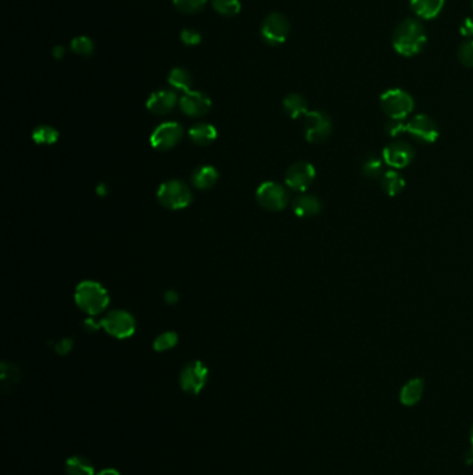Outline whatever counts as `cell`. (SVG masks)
Masks as SVG:
<instances>
[{"mask_svg":"<svg viewBox=\"0 0 473 475\" xmlns=\"http://www.w3.org/2000/svg\"><path fill=\"white\" fill-rule=\"evenodd\" d=\"M426 32L420 22L416 20L401 21L393 34V48L397 53L411 58L422 52L426 45Z\"/></svg>","mask_w":473,"mask_h":475,"instance_id":"1","label":"cell"},{"mask_svg":"<svg viewBox=\"0 0 473 475\" xmlns=\"http://www.w3.org/2000/svg\"><path fill=\"white\" fill-rule=\"evenodd\" d=\"M110 297L103 285L95 281H84L75 289L76 306L89 315H98L106 310Z\"/></svg>","mask_w":473,"mask_h":475,"instance_id":"2","label":"cell"},{"mask_svg":"<svg viewBox=\"0 0 473 475\" xmlns=\"http://www.w3.org/2000/svg\"><path fill=\"white\" fill-rule=\"evenodd\" d=\"M159 203L168 210H180L192 203V192L183 181H167L157 190Z\"/></svg>","mask_w":473,"mask_h":475,"instance_id":"3","label":"cell"},{"mask_svg":"<svg viewBox=\"0 0 473 475\" xmlns=\"http://www.w3.org/2000/svg\"><path fill=\"white\" fill-rule=\"evenodd\" d=\"M380 106L390 119L403 121L413 113L414 99L401 89H389L380 96Z\"/></svg>","mask_w":473,"mask_h":475,"instance_id":"4","label":"cell"},{"mask_svg":"<svg viewBox=\"0 0 473 475\" xmlns=\"http://www.w3.org/2000/svg\"><path fill=\"white\" fill-rule=\"evenodd\" d=\"M257 203L268 212H281L289 204L288 190L272 181L262 182L255 192Z\"/></svg>","mask_w":473,"mask_h":475,"instance_id":"5","label":"cell"},{"mask_svg":"<svg viewBox=\"0 0 473 475\" xmlns=\"http://www.w3.org/2000/svg\"><path fill=\"white\" fill-rule=\"evenodd\" d=\"M102 328L117 339H126L135 334V318L125 310H113L100 320Z\"/></svg>","mask_w":473,"mask_h":475,"instance_id":"6","label":"cell"},{"mask_svg":"<svg viewBox=\"0 0 473 475\" xmlns=\"http://www.w3.org/2000/svg\"><path fill=\"white\" fill-rule=\"evenodd\" d=\"M207 378H208L207 367L201 361H190L182 368L179 382L185 392L190 395H199L206 386Z\"/></svg>","mask_w":473,"mask_h":475,"instance_id":"7","label":"cell"},{"mask_svg":"<svg viewBox=\"0 0 473 475\" xmlns=\"http://www.w3.org/2000/svg\"><path fill=\"white\" fill-rule=\"evenodd\" d=\"M291 34L288 18L279 13H271L261 25V37L268 45H282Z\"/></svg>","mask_w":473,"mask_h":475,"instance_id":"8","label":"cell"},{"mask_svg":"<svg viewBox=\"0 0 473 475\" xmlns=\"http://www.w3.org/2000/svg\"><path fill=\"white\" fill-rule=\"evenodd\" d=\"M304 134L309 143H322L332 134V121L324 112H308L304 122Z\"/></svg>","mask_w":473,"mask_h":475,"instance_id":"9","label":"cell"},{"mask_svg":"<svg viewBox=\"0 0 473 475\" xmlns=\"http://www.w3.org/2000/svg\"><path fill=\"white\" fill-rule=\"evenodd\" d=\"M183 138V128L180 124L168 121L160 124L150 136V143L157 150H170L175 148Z\"/></svg>","mask_w":473,"mask_h":475,"instance_id":"10","label":"cell"},{"mask_svg":"<svg viewBox=\"0 0 473 475\" xmlns=\"http://www.w3.org/2000/svg\"><path fill=\"white\" fill-rule=\"evenodd\" d=\"M415 157L414 148L406 142H394L383 149V162L394 170L408 167Z\"/></svg>","mask_w":473,"mask_h":475,"instance_id":"11","label":"cell"},{"mask_svg":"<svg viewBox=\"0 0 473 475\" xmlns=\"http://www.w3.org/2000/svg\"><path fill=\"white\" fill-rule=\"evenodd\" d=\"M406 132H408L418 142L425 145L433 143L439 138L437 124L425 115H418L414 119H410L406 124Z\"/></svg>","mask_w":473,"mask_h":475,"instance_id":"12","label":"cell"},{"mask_svg":"<svg viewBox=\"0 0 473 475\" xmlns=\"http://www.w3.org/2000/svg\"><path fill=\"white\" fill-rule=\"evenodd\" d=\"M315 179V169L307 162H297L292 164L285 176L286 185L296 192H305Z\"/></svg>","mask_w":473,"mask_h":475,"instance_id":"13","label":"cell"},{"mask_svg":"<svg viewBox=\"0 0 473 475\" xmlns=\"http://www.w3.org/2000/svg\"><path fill=\"white\" fill-rule=\"evenodd\" d=\"M179 108L189 117H203L211 109V99L203 92L189 91L180 98Z\"/></svg>","mask_w":473,"mask_h":475,"instance_id":"14","label":"cell"},{"mask_svg":"<svg viewBox=\"0 0 473 475\" xmlns=\"http://www.w3.org/2000/svg\"><path fill=\"white\" fill-rule=\"evenodd\" d=\"M177 103V93L174 91L164 89L152 93L146 102V108L152 115L166 116L174 110Z\"/></svg>","mask_w":473,"mask_h":475,"instance_id":"15","label":"cell"},{"mask_svg":"<svg viewBox=\"0 0 473 475\" xmlns=\"http://www.w3.org/2000/svg\"><path fill=\"white\" fill-rule=\"evenodd\" d=\"M293 213L300 219L314 217L321 213L322 203L317 196L312 195H300L293 202Z\"/></svg>","mask_w":473,"mask_h":475,"instance_id":"16","label":"cell"},{"mask_svg":"<svg viewBox=\"0 0 473 475\" xmlns=\"http://www.w3.org/2000/svg\"><path fill=\"white\" fill-rule=\"evenodd\" d=\"M217 129L214 125L207 122H200L193 125L189 129L190 141L197 146H208L217 139Z\"/></svg>","mask_w":473,"mask_h":475,"instance_id":"17","label":"cell"},{"mask_svg":"<svg viewBox=\"0 0 473 475\" xmlns=\"http://www.w3.org/2000/svg\"><path fill=\"white\" fill-rule=\"evenodd\" d=\"M218 171L211 166H201L192 174V183L194 188L206 190L213 188L218 181Z\"/></svg>","mask_w":473,"mask_h":475,"instance_id":"18","label":"cell"},{"mask_svg":"<svg viewBox=\"0 0 473 475\" xmlns=\"http://www.w3.org/2000/svg\"><path fill=\"white\" fill-rule=\"evenodd\" d=\"M423 388H425V382L422 378H414L411 381H408L400 393V401L404 406H414L416 405L422 395H423Z\"/></svg>","mask_w":473,"mask_h":475,"instance_id":"19","label":"cell"},{"mask_svg":"<svg viewBox=\"0 0 473 475\" xmlns=\"http://www.w3.org/2000/svg\"><path fill=\"white\" fill-rule=\"evenodd\" d=\"M415 13L425 20L434 18L443 8L444 0H410Z\"/></svg>","mask_w":473,"mask_h":475,"instance_id":"20","label":"cell"},{"mask_svg":"<svg viewBox=\"0 0 473 475\" xmlns=\"http://www.w3.org/2000/svg\"><path fill=\"white\" fill-rule=\"evenodd\" d=\"M284 109L291 119H296L301 116H307L308 105L304 96L298 93H291L284 100Z\"/></svg>","mask_w":473,"mask_h":475,"instance_id":"21","label":"cell"},{"mask_svg":"<svg viewBox=\"0 0 473 475\" xmlns=\"http://www.w3.org/2000/svg\"><path fill=\"white\" fill-rule=\"evenodd\" d=\"M380 186L389 196H397L406 188V179L394 170L386 171L380 178Z\"/></svg>","mask_w":473,"mask_h":475,"instance_id":"22","label":"cell"},{"mask_svg":"<svg viewBox=\"0 0 473 475\" xmlns=\"http://www.w3.org/2000/svg\"><path fill=\"white\" fill-rule=\"evenodd\" d=\"M67 475H95L92 463L82 456H72L65 462Z\"/></svg>","mask_w":473,"mask_h":475,"instance_id":"23","label":"cell"},{"mask_svg":"<svg viewBox=\"0 0 473 475\" xmlns=\"http://www.w3.org/2000/svg\"><path fill=\"white\" fill-rule=\"evenodd\" d=\"M362 174L365 177L371 179L382 178L385 171V162L383 159L375 156V155H369L365 162L362 163Z\"/></svg>","mask_w":473,"mask_h":475,"instance_id":"24","label":"cell"},{"mask_svg":"<svg viewBox=\"0 0 473 475\" xmlns=\"http://www.w3.org/2000/svg\"><path fill=\"white\" fill-rule=\"evenodd\" d=\"M168 82L174 89L182 91V92L186 93V92L190 91V86H192V75L187 70L177 67L170 72Z\"/></svg>","mask_w":473,"mask_h":475,"instance_id":"25","label":"cell"},{"mask_svg":"<svg viewBox=\"0 0 473 475\" xmlns=\"http://www.w3.org/2000/svg\"><path fill=\"white\" fill-rule=\"evenodd\" d=\"M32 139L39 145H52L58 142L59 132L51 125H39L32 132Z\"/></svg>","mask_w":473,"mask_h":475,"instance_id":"26","label":"cell"},{"mask_svg":"<svg viewBox=\"0 0 473 475\" xmlns=\"http://www.w3.org/2000/svg\"><path fill=\"white\" fill-rule=\"evenodd\" d=\"M214 10L224 17H234L240 11L239 0H211Z\"/></svg>","mask_w":473,"mask_h":475,"instance_id":"27","label":"cell"},{"mask_svg":"<svg viewBox=\"0 0 473 475\" xmlns=\"http://www.w3.org/2000/svg\"><path fill=\"white\" fill-rule=\"evenodd\" d=\"M178 344V335L173 331H167L163 332L161 335H159L153 344V348L156 352H167L170 349H173Z\"/></svg>","mask_w":473,"mask_h":475,"instance_id":"28","label":"cell"},{"mask_svg":"<svg viewBox=\"0 0 473 475\" xmlns=\"http://www.w3.org/2000/svg\"><path fill=\"white\" fill-rule=\"evenodd\" d=\"M71 49L74 53L79 55V56H92L93 51H95V45L92 42V39L86 38V37H78L71 42Z\"/></svg>","mask_w":473,"mask_h":475,"instance_id":"29","label":"cell"},{"mask_svg":"<svg viewBox=\"0 0 473 475\" xmlns=\"http://www.w3.org/2000/svg\"><path fill=\"white\" fill-rule=\"evenodd\" d=\"M207 4V0H174L178 11L185 14H194L201 11Z\"/></svg>","mask_w":473,"mask_h":475,"instance_id":"30","label":"cell"},{"mask_svg":"<svg viewBox=\"0 0 473 475\" xmlns=\"http://www.w3.org/2000/svg\"><path fill=\"white\" fill-rule=\"evenodd\" d=\"M458 60L465 67H472L473 68V41H468V42H465L460 46Z\"/></svg>","mask_w":473,"mask_h":475,"instance_id":"31","label":"cell"},{"mask_svg":"<svg viewBox=\"0 0 473 475\" xmlns=\"http://www.w3.org/2000/svg\"><path fill=\"white\" fill-rule=\"evenodd\" d=\"M180 39L187 46H196V45H199L201 42V35L196 30H183V32L180 35Z\"/></svg>","mask_w":473,"mask_h":475,"instance_id":"32","label":"cell"},{"mask_svg":"<svg viewBox=\"0 0 473 475\" xmlns=\"http://www.w3.org/2000/svg\"><path fill=\"white\" fill-rule=\"evenodd\" d=\"M386 132L390 136H397L403 132H406V124L403 121H397V119H392L387 125H386Z\"/></svg>","mask_w":473,"mask_h":475,"instance_id":"33","label":"cell"},{"mask_svg":"<svg viewBox=\"0 0 473 475\" xmlns=\"http://www.w3.org/2000/svg\"><path fill=\"white\" fill-rule=\"evenodd\" d=\"M55 349H56V352H58L59 355H67V353L72 349V341L68 339V338L61 339V341H59V342L56 344Z\"/></svg>","mask_w":473,"mask_h":475,"instance_id":"34","label":"cell"},{"mask_svg":"<svg viewBox=\"0 0 473 475\" xmlns=\"http://www.w3.org/2000/svg\"><path fill=\"white\" fill-rule=\"evenodd\" d=\"M460 31H461V34H462L464 37H473V20L467 18V20L462 22Z\"/></svg>","mask_w":473,"mask_h":475,"instance_id":"35","label":"cell"},{"mask_svg":"<svg viewBox=\"0 0 473 475\" xmlns=\"http://www.w3.org/2000/svg\"><path fill=\"white\" fill-rule=\"evenodd\" d=\"M85 328H86L89 332H92V331H96V330L102 328V324H100V321H99V323H95V321L91 318V320H86V321H85Z\"/></svg>","mask_w":473,"mask_h":475,"instance_id":"36","label":"cell"},{"mask_svg":"<svg viewBox=\"0 0 473 475\" xmlns=\"http://www.w3.org/2000/svg\"><path fill=\"white\" fill-rule=\"evenodd\" d=\"M465 462H467V464H473V428L472 434H471V448L465 455Z\"/></svg>","mask_w":473,"mask_h":475,"instance_id":"37","label":"cell"},{"mask_svg":"<svg viewBox=\"0 0 473 475\" xmlns=\"http://www.w3.org/2000/svg\"><path fill=\"white\" fill-rule=\"evenodd\" d=\"M178 299H179V297H178L177 292H174V291L166 292V300H167V303L174 304V303H177Z\"/></svg>","mask_w":473,"mask_h":475,"instance_id":"38","label":"cell"},{"mask_svg":"<svg viewBox=\"0 0 473 475\" xmlns=\"http://www.w3.org/2000/svg\"><path fill=\"white\" fill-rule=\"evenodd\" d=\"M64 53H65L64 46H56V48L53 49V56H55V59H61V58L64 56Z\"/></svg>","mask_w":473,"mask_h":475,"instance_id":"39","label":"cell"},{"mask_svg":"<svg viewBox=\"0 0 473 475\" xmlns=\"http://www.w3.org/2000/svg\"><path fill=\"white\" fill-rule=\"evenodd\" d=\"M96 192H98V195H99V196H105V195L107 193V186H106L105 183H100V185L98 186Z\"/></svg>","mask_w":473,"mask_h":475,"instance_id":"40","label":"cell"},{"mask_svg":"<svg viewBox=\"0 0 473 475\" xmlns=\"http://www.w3.org/2000/svg\"><path fill=\"white\" fill-rule=\"evenodd\" d=\"M98 475H119V471H116V470H113V469H107V470L100 471Z\"/></svg>","mask_w":473,"mask_h":475,"instance_id":"41","label":"cell"}]
</instances>
